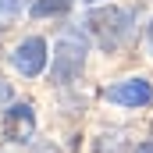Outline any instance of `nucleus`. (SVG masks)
<instances>
[{"instance_id": "obj_1", "label": "nucleus", "mask_w": 153, "mask_h": 153, "mask_svg": "<svg viewBox=\"0 0 153 153\" xmlns=\"http://www.w3.org/2000/svg\"><path fill=\"white\" fill-rule=\"evenodd\" d=\"M82 61H85V50L75 39H61L57 43V53H53V82H71L82 71Z\"/></svg>"}, {"instance_id": "obj_2", "label": "nucleus", "mask_w": 153, "mask_h": 153, "mask_svg": "<svg viewBox=\"0 0 153 153\" xmlns=\"http://www.w3.org/2000/svg\"><path fill=\"white\" fill-rule=\"evenodd\" d=\"M107 100L121 103V107H150L153 103V85L146 78H125L107 89Z\"/></svg>"}, {"instance_id": "obj_3", "label": "nucleus", "mask_w": 153, "mask_h": 153, "mask_svg": "<svg viewBox=\"0 0 153 153\" xmlns=\"http://www.w3.org/2000/svg\"><path fill=\"white\" fill-rule=\"evenodd\" d=\"M11 64L22 71V75H39L43 71V64H46V43L39 36H32V39H25V43H18L14 46V53H11Z\"/></svg>"}, {"instance_id": "obj_4", "label": "nucleus", "mask_w": 153, "mask_h": 153, "mask_svg": "<svg viewBox=\"0 0 153 153\" xmlns=\"http://www.w3.org/2000/svg\"><path fill=\"white\" fill-rule=\"evenodd\" d=\"M93 22V29L100 32V39H103V46H117V43H125V36H128V14L125 11H114V7H107V11H100V14H93L89 18Z\"/></svg>"}, {"instance_id": "obj_5", "label": "nucleus", "mask_w": 153, "mask_h": 153, "mask_svg": "<svg viewBox=\"0 0 153 153\" xmlns=\"http://www.w3.org/2000/svg\"><path fill=\"white\" fill-rule=\"evenodd\" d=\"M36 128V117H32V107L29 103H14L7 114H4V135L14 139V143H25Z\"/></svg>"}, {"instance_id": "obj_6", "label": "nucleus", "mask_w": 153, "mask_h": 153, "mask_svg": "<svg viewBox=\"0 0 153 153\" xmlns=\"http://www.w3.org/2000/svg\"><path fill=\"white\" fill-rule=\"evenodd\" d=\"M68 4H71V0H32V14H36V18L61 14V11H68Z\"/></svg>"}, {"instance_id": "obj_7", "label": "nucleus", "mask_w": 153, "mask_h": 153, "mask_svg": "<svg viewBox=\"0 0 153 153\" xmlns=\"http://www.w3.org/2000/svg\"><path fill=\"white\" fill-rule=\"evenodd\" d=\"M22 4H25V0H0V7H4V11H18Z\"/></svg>"}, {"instance_id": "obj_8", "label": "nucleus", "mask_w": 153, "mask_h": 153, "mask_svg": "<svg viewBox=\"0 0 153 153\" xmlns=\"http://www.w3.org/2000/svg\"><path fill=\"white\" fill-rule=\"evenodd\" d=\"M135 153H153V143H143V146H139Z\"/></svg>"}, {"instance_id": "obj_9", "label": "nucleus", "mask_w": 153, "mask_h": 153, "mask_svg": "<svg viewBox=\"0 0 153 153\" xmlns=\"http://www.w3.org/2000/svg\"><path fill=\"white\" fill-rule=\"evenodd\" d=\"M0 100H7V85L4 82H0Z\"/></svg>"}, {"instance_id": "obj_10", "label": "nucleus", "mask_w": 153, "mask_h": 153, "mask_svg": "<svg viewBox=\"0 0 153 153\" xmlns=\"http://www.w3.org/2000/svg\"><path fill=\"white\" fill-rule=\"evenodd\" d=\"M82 4H100V0H82Z\"/></svg>"}]
</instances>
